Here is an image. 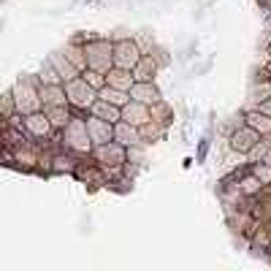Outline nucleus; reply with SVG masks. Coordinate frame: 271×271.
Segmentation results:
<instances>
[{
	"label": "nucleus",
	"mask_w": 271,
	"mask_h": 271,
	"mask_svg": "<svg viewBox=\"0 0 271 271\" xmlns=\"http://www.w3.org/2000/svg\"><path fill=\"white\" fill-rule=\"evenodd\" d=\"M65 144L76 152H90L92 149V139H90V130H87V122L82 119H71L65 125Z\"/></svg>",
	"instance_id": "2"
},
{
	"label": "nucleus",
	"mask_w": 271,
	"mask_h": 271,
	"mask_svg": "<svg viewBox=\"0 0 271 271\" xmlns=\"http://www.w3.org/2000/svg\"><path fill=\"white\" fill-rule=\"evenodd\" d=\"M155 74V62L149 60V57H141V62L133 68V76H136V82H149V76Z\"/></svg>",
	"instance_id": "19"
},
{
	"label": "nucleus",
	"mask_w": 271,
	"mask_h": 271,
	"mask_svg": "<svg viewBox=\"0 0 271 271\" xmlns=\"http://www.w3.org/2000/svg\"><path fill=\"white\" fill-rule=\"evenodd\" d=\"M65 57L74 62V65L79 68V71H87V54H84V49H76V46H68L65 49Z\"/></svg>",
	"instance_id": "21"
},
{
	"label": "nucleus",
	"mask_w": 271,
	"mask_h": 271,
	"mask_svg": "<svg viewBox=\"0 0 271 271\" xmlns=\"http://www.w3.org/2000/svg\"><path fill=\"white\" fill-rule=\"evenodd\" d=\"M114 122H109V119H100V117H92L87 119V130H90V139L95 147L100 144H109L111 139H114V127H111Z\"/></svg>",
	"instance_id": "6"
},
{
	"label": "nucleus",
	"mask_w": 271,
	"mask_h": 271,
	"mask_svg": "<svg viewBox=\"0 0 271 271\" xmlns=\"http://www.w3.org/2000/svg\"><path fill=\"white\" fill-rule=\"evenodd\" d=\"M141 62V52L133 41H119L114 46V65L117 68H125V71H133L136 65Z\"/></svg>",
	"instance_id": "5"
},
{
	"label": "nucleus",
	"mask_w": 271,
	"mask_h": 271,
	"mask_svg": "<svg viewBox=\"0 0 271 271\" xmlns=\"http://www.w3.org/2000/svg\"><path fill=\"white\" fill-rule=\"evenodd\" d=\"M122 119H125V122H130V125H136V127H141L144 122L152 119V114L147 111V103L130 100L127 106H122Z\"/></svg>",
	"instance_id": "7"
},
{
	"label": "nucleus",
	"mask_w": 271,
	"mask_h": 271,
	"mask_svg": "<svg viewBox=\"0 0 271 271\" xmlns=\"http://www.w3.org/2000/svg\"><path fill=\"white\" fill-rule=\"evenodd\" d=\"M92 111H95V117L109 119V122H119V119H122V106H114V103L100 100V98L92 103Z\"/></svg>",
	"instance_id": "13"
},
{
	"label": "nucleus",
	"mask_w": 271,
	"mask_h": 271,
	"mask_svg": "<svg viewBox=\"0 0 271 271\" xmlns=\"http://www.w3.org/2000/svg\"><path fill=\"white\" fill-rule=\"evenodd\" d=\"M266 163H268V165H271V152H268V155H266Z\"/></svg>",
	"instance_id": "29"
},
{
	"label": "nucleus",
	"mask_w": 271,
	"mask_h": 271,
	"mask_svg": "<svg viewBox=\"0 0 271 271\" xmlns=\"http://www.w3.org/2000/svg\"><path fill=\"white\" fill-rule=\"evenodd\" d=\"M54 171H76V160L68 155H60L54 157Z\"/></svg>",
	"instance_id": "24"
},
{
	"label": "nucleus",
	"mask_w": 271,
	"mask_h": 271,
	"mask_svg": "<svg viewBox=\"0 0 271 271\" xmlns=\"http://www.w3.org/2000/svg\"><path fill=\"white\" fill-rule=\"evenodd\" d=\"M247 125L255 127L258 133H271V117L266 111H252V114L247 117Z\"/></svg>",
	"instance_id": "18"
},
{
	"label": "nucleus",
	"mask_w": 271,
	"mask_h": 271,
	"mask_svg": "<svg viewBox=\"0 0 271 271\" xmlns=\"http://www.w3.org/2000/svg\"><path fill=\"white\" fill-rule=\"evenodd\" d=\"M260 111H266V114L271 117V98H266V100L260 103Z\"/></svg>",
	"instance_id": "28"
},
{
	"label": "nucleus",
	"mask_w": 271,
	"mask_h": 271,
	"mask_svg": "<svg viewBox=\"0 0 271 271\" xmlns=\"http://www.w3.org/2000/svg\"><path fill=\"white\" fill-rule=\"evenodd\" d=\"M95 155H98V160L106 163V165H119V163H125V149H122V144H114V141H109V144H100L98 149H95Z\"/></svg>",
	"instance_id": "9"
},
{
	"label": "nucleus",
	"mask_w": 271,
	"mask_h": 271,
	"mask_svg": "<svg viewBox=\"0 0 271 271\" xmlns=\"http://www.w3.org/2000/svg\"><path fill=\"white\" fill-rule=\"evenodd\" d=\"M84 79H87V84H92V87H95V90H100V87H106V84H103V74H100V71H95V68L84 71Z\"/></svg>",
	"instance_id": "25"
},
{
	"label": "nucleus",
	"mask_w": 271,
	"mask_h": 271,
	"mask_svg": "<svg viewBox=\"0 0 271 271\" xmlns=\"http://www.w3.org/2000/svg\"><path fill=\"white\" fill-rule=\"evenodd\" d=\"M84 54H87V65L100 71V74H106L111 62H114V46L109 41H90L84 46Z\"/></svg>",
	"instance_id": "1"
},
{
	"label": "nucleus",
	"mask_w": 271,
	"mask_h": 271,
	"mask_svg": "<svg viewBox=\"0 0 271 271\" xmlns=\"http://www.w3.org/2000/svg\"><path fill=\"white\" fill-rule=\"evenodd\" d=\"M25 125H27V130L33 133V136H38V139L49 136V130H52V119L44 117V114H36V111H33V114H27Z\"/></svg>",
	"instance_id": "14"
},
{
	"label": "nucleus",
	"mask_w": 271,
	"mask_h": 271,
	"mask_svg": "<svg viewBox=\"0 0 271 271\" xmlns=\"http://www.w3.org/2000/svg\"><path fill=\"white\" fill-rule=\"evenodd\" d=\"M52 119V127H65L74 117H68V111H65V106H49V114H46Z\"/></svg>",
	"instance_id": "20"
},
{
	"label": "nucleus",
	"mask_w": 271,
	"mask_h": 271,
	"mask_svg": "<svg viewBox=\"0 0 271 271\" xmlns=\"http://www.w3.org/2000/svg\"><path fill=\"white\" fill-rule=\"evenodd\" d=\"M14 109H17V98H14V92L3 95V114H6V117H11V114H14Z\"/></svg>",
	"instance_id": "26"
},
{
	"label": "nucleus",
	"mask_w": 271,
	"mask_h": 271,
	"mask_svg": "<svg viewBox=\"0 0 271 271\" xmlns=\"http://www.w3.org/2000/svg\"><path fill=\"white\" fill-rule=\"evenodd\" d=\"M14 98H17V109L22 114H33V111L41 106V92H36L30 82H19L14 87Z\"/></svg>",
	"instance_id": "4"
},
{
	"label": "nucleus",
	"mask_w": 271,
	"mask_h": 271,
	"mask_svg": "<svg viewBox=\"0 0 271 271\" xmlns=\"http://www.w3.org/2000/svg\"><path fill=\"white\" fill-rule=\"evenodd\" d=\"M41 100L46 103V106H65L68 92H62L60 84H44L41 87Z\"/></svg>",
	"instance_id": "15"
},
{
	"label": "nucleus",
	"mask_w": 271,
	"mask_h": 271,
	"mask_svg": "<svg viewBox=\"0 0 271 271\" xmlns=\"http://www.w3.org/2000/svg\"><path fill=\"white\" fill-rule=\"evenodd\" d=\"M255 141H258V130L255 127H242V130L233 133V139H230V147L239 149V152H252L255 149Z\"/></svg>",
	"instance_id": "10"
},
{
	"label": "nucleus",
	"mask_w": 271,
	"mask_h": 271,
	"mask_svg": "<svg viewBox=\"0 0 271 271\" xmlns=\"http://www.w3.org/2000/svg\"><path fill=\"white\" fill-rule=\"evenodd\" d=\"M49 60H52V65L57 68V74L62 76V82H71V79H76L79 74H82V71H79L74 62L65 57V52H62V54H52Z\"/></svg>",
	"instance_id": "12"
},
{
	"label": "nucleus",
	"mask_w": 271,
	"mask_h": 271,
	"mask_svg": "<svg viewBox=\"0 0 271 271\" xmlns=\"http://www.w3.org/2000/svg\"><path fill=\"white\" fill-rule=\"evenodd\" d=\"M139 130H141V139H160L165 127H163V125H152V122H144V125L139 127Z\"/></svg>",
	"instance_id": "23"
},
{
	"label": "nucleus",
	"mask_w": 271,
	"mask_h": 271,
	"mask_svg": "<svg viewBox=\"0 0 271 271\" xmlns=\"http://www.w3.org/2000/svg\"><path fill=\"white\" fill-rule=\"evenodd\" d=\"M255 177H258L260 182H271V165L266 163V165H258L255 168Z\"/></svg>",
	"instance_id": "27"
},
{
	"label": "nucleus",
	"mask_w": 271,
	"mask_h": 271,
	"mask_svg": "<svg viewBox=\"0 0 271 271\" xmlns=\"http://www.w3.org/2000/svg\"><path fill=\"white\" fill-rule=\"evenodd\" d=\"M98 98L114 103V106H127V103H130V92H127V90H117V87L106 84V87H100Z\"/></svg>",
	"instance_id": "16"
},
{
	"label": "nucleus",
	"mask_w": 271,
	"mask_h": 271,
	"mask_svg": "<svg viewBox=\"0 0 271 271\" xmlns=\"http://www.w3.org/2000/svg\"><path fill=\"white\" fill-rule=\"evenodd\" d=\"M60 79H62V76L57 74V68H54L52 60H49V62L41 68V82H44V84H60Z\"/></svg>",
	"instance_id": "22"
},
{
	"label": "nucleus",
	"mask_w": 271,
	"mask_h": 271,
	"mask_svg": "<svg viewBox=\"0 0 271 271\" xmlns=\"http://www.w3.org/2000/svg\"><path fill=\"white\" fill-rule=\"evenodd\" d=\"M65 92H68V100L76 103V106H92L95 100H98V92H95L92 84H87V79H71L65 82Z\"/></svg>",
	"instance_id": "3"
},
{
	"label": "nucleus",
	"mask_w": 271,
	"mask_h": 271,
	"mask_svg": "<svg viewBox=\"0 0 271 271\" xmlns=\"http://www.w3.org/2000/svg\"><path fill=\"white\" fill-rule=\"evenodd\" d=\"M109 84L117 87V90L130 92V87L136 84V76H130V71H125V68H117V71H109Z\"/></svg>",
	"instance_id": "17"
},
{
	"label": "nucleus",
	"mask_w": 271,
	"mask_h": 271,
	"mask_svg": "<svg viewBox=\"0 0 271 271\" xmlns=\"http://www.w3.org/2000/svg\"><path fill=\"white\" fill-rule=\"evenodd\" d=\"M114 139L119 141L122 147H136V144H141V130L136 125H130V122H117V127H114Z\"/></svg>",
	"instance_id": "8"
},
{
	"label": "nucleus",
	"mask_w": 271,
	"mask_h": 271,
	"mask_svg": "<svg viewBox=\"0 0 271 271\" xmlns=\"http://www.w3.org/2000/svg\"><path fill=\"white\" fill-rule=\"evenodd\" d=\"M130 98L139 100V103H152V106H155V103L160 100V92H157L149 82H136L130 87Z\"/></svg>",
	"instance_id": "11"
}]
</instances>
